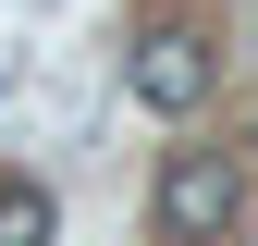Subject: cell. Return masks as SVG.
I'll return each instance as SVG.
<instances>
[{
	"label": "cell",
	"instance_id": "cell-1",
	"mask_svg": "<svg viewBox=\"0 0 258 246\" xmlns=\"http://www.w3.org/2000/svg\"><path fill=\"white\" fill-rule=\"evenodd\" d=\"M123 86H136V111H160V123L209 111V86H221V37H209V25H148L136 61H123Z\"/></svg>",
	"mask_w": 258,
	"mask_h": 246
},
{
	"label": "cell",
	"instance_id": "cell-2",
	"mask_svg": "<svg viewBox=\"0 0 258 246\" xmlns=\"http://www.w3.org/2000/svg\"><path fill=\"white\" fill-rule=\"evenodd\" d=\"M234 209H246V172L221 160V148H172V160H160V234L172 246H221Z\"/></svg>",
	"mask_w": 258,
	"mask_h": 246
},
{
	"label": "cell",
	"instance_id": "cell-3",
	"mask_svg": "<svg viewBox=\"0 0 258 246\" xmlns=\"http://www.w3.org/2000/svg\"><path fill=\"white\" fill-rule=\"evenodd\" d=\"M49 234H61L49 184H13V172H0V246H49Z\"/></svg>",
	"mask_w": 258,
	"mask_h": 246
}]
</instances>
